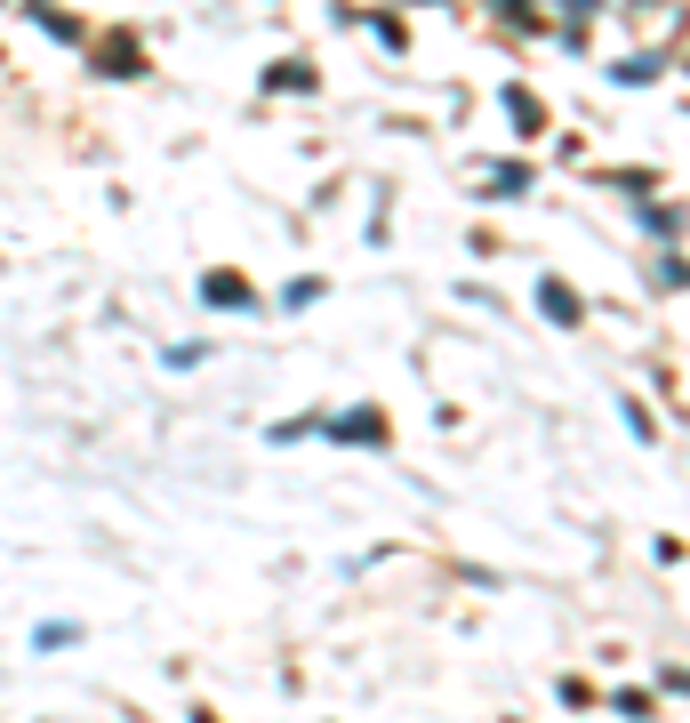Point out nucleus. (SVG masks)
Here are the masks:
<instances>
[{
  "instance_id": "1",
  "label": "nucleus",
  "mask_w": 690,
  "mask_h": 723,
  "mask_svg": "<svg viewBox=\"0 0 690 723\" xmlns=\"http://www.w3.org/2000/svg\"><path fill=\"white\" fill-rule=\"evenodd\" d=\"M538 298H546V314H554V322H578V298H570V290H562V282H546V290H538Z\"/></svg>"
}]
</instances>
